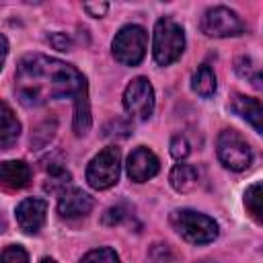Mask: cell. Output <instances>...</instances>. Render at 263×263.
<instances>
[{
  "label": "cell",
  "instance_id": "6da1fadb",
  "mask_svg": "<svg viewBox=\"0 0 263 263\" xmlns=\"http://www.w3.org/2000/svg\"><path fill=\"white\" fill-rule=\"evenodd\" d=\"M86 88V78L70 64L41 53L18 60L14 90L25 107H39L53 99H76Z\"/></svg>",
  "mask_w": 263,
  "mask_h": 263
},
{
  "label": "cell",
  "instance_id": "7a4b0ae2",
  "mask_svg": "<svg viewBox=\"0 0 263 263\" xmlns=\"http://www.w3.org/2000/svg\"><path fill=\"white\" fill-rule=\"evenodd\" d=\"M185 49V33L181 25L173 18L162 16L154 25V39H152V53L158 66H168L181 58Z\"/></svg>",
  "mask_w": 263,
  "mask_h": 263
},
{
  "label": "cell",
  "instance_id": "3957f363",
  "mask_svg": "<svg viewBox=\"0 0 263 263\" xmlns=\"http://www.w3.org/2000/svg\"><path fill=\"white\" fill-rule=\"evenodd\" d=\"M171 224L191 245H208L218 236V224L195 210H175L171 214Z\"/></svg>",
  "mask_w": 263,
  "mask_h": 263
},
{
  "label": "cell",
  "instance_id": "277c9868",
  "mask_svg": "<svg viewBox=\"0 0 263 263\" xmlns=\"http://www.w3.org/2000/svg\"><path fill=\"white\" fill-rule=\"evenodd\" d=\"M148 33L140 25H125L113 37V55L123 66H138L146 55Z\"/></svg>",
  "mask_w": 263,
  "mask_h": 263
},
{
  "label": "cell",
  "instance_id": "5b68a950",
  "mask_svg": "<svg viewBox=\"0 0 263 263\" xmlns=\"http://www.w3.org/2000/svg\"><path fill=\"white\" fill-rule=\"evenodd\" d=\"M121 173V154L119 148L109 146L101 150L86 166V181L92 189H109L119 181Z\"/></svg>",
  "mask_w": 263,
  "mask_h": 263
},
{
  "label": "cell",
  "instance_id": "8992f818",
  "mask_svg": "<svg viewBox=\"0 0 263 263\" xmlns=\"http://www.w3.org/2000/svg\"><path fill=\"white\" fill-rule=\"evenodd\" d=\"M216 148H218V158L220 162L230 168V171H245L249 168L251 160H253V152H251V146L247 144V140L234 132V129H224L220 132L218 136V142H216Z\"/></svg>",
  "mask_w": 263,
  "mask_h": 263
},
{
  "label": "cell",
  "instance_id": "52a82bcc",
  "mask_svg": "<svg viewBox=\"0 0 263 263\" xmlns=\"http://www.w3.org/2000/svg\"><path fill=\"white\" fill-rule=\"evenodd\" d=\"M199 29L208 37H234L245 31V23L234 10L226 6H214L203 12Z\"/></svg>",
  "mask_w": 263,
  "mask_h": 263
},
{
  "label": "cell",
  "instance_id": "ba28073f",
  "mask_svg": "<svg viewBox=\"0 0 263 263\" xmlns=\"http://www.w3.org/2000/svg\"><path fill=\"white\" fill-rule=\"evenodd\" d=\"M123 109L134 119H148L154 111V88L148 78H134L123 90Z\"/></svg>",
  "mask_w": 263,
  "mask_h": 263
},
{
  "label": "cell",
  "instance_id": "9c48e42d",
  "mask_svg": "<svg viewBox=\"0 0 263 263\" xmlns=\"http://www.w3.org/2000/svg\"><path fill=\"white\" fill-rule=\"evenodd\" d=\"M127 177L134 183H144L148 179H152L158 168H160V160L156 158V154L152 150H148L146 146H138L129 156H127Z\"/></svg>",
  "mask_w": 263,
  "mask_h": 263
},
{
  "label": "cell",
  "instance_id": "30bf717a",
  "mask_svg": "<svg viewBox=\"0 0 263 263\" xmlns=\"http://www.w3.org/2000/svg\"><path fill=\"white\" fill-rule=\"evenodd\" d=\"M47 203L41 197H27L16 205V222L27 234H37L45 224Z\"/></svg>",
  "mask_w": 263,
  "mask_h": 263
},
{
  "label": "cell",
  "instance_id": "8fae6325",
  "mask_svg": "<svg viewBox=\"0 0 263 263\" xmlns=\"http://www.w3.org/2000/svg\"><path fill=\"white\" fill-rule=\"evenodd\" d=\"M95 205V199L84 193L82 189H64L58 201V214L66 220H74V218H84Z\"/></svg>",
  "mask_w": 263,
  "mask_h": 263
},
{
  "label": "cell",
  "instance_id": "7c38bea8",
  "mask_svg": "<svg viewBox=\"0 0 263 263\" xmlns=\"http://www.w3.org/2000/svg\"><path fill=\"white\" fill-rule=\"evenodd\" d=\"M31 166L23 160H4L0 162V189L18 191L31 183Z\"/></svg>",
  "mask_w": 263,
  "mask_h": 263
},
{
  "label": "cell",
  "instance_id": "4fadbf2b",
  "mask_svg": "<svg viewBox=\"0 0 263 263\" xmlns=\"http://www.w3.org/2000/svg\"><path fill=\"white\" fill-rule=\"evenodd\" d=\"M230 109L240 115L242 119H247L257 134L263 132V125H261V119H263V109H261V101L259 99H253V97H247V95H234L232 101H230Z\"/></svg>",
  "mask_w": 263,
  "mask_h": 263
},
{
  "label": "cell",
  "instance_id": "5bb4252c",
  "mask_svg": "<svg viewBox=\"0 0 263 263\" xmlns=\"http://www.w3.org/2000/svg\"><path fill=\"white\" fill-rule=\"evenodd\" d=\"M21 136V123L14 111L0 101V150H10Z\"/></svg>",
  "mask_w": 263,
  "mask_h": 263
},
{
  "label": "cell",
  "instance_id": "9a60e30c",
  "mask_svg": "<svg viewBox=\"0 0 263 263\" xmlns=\"http://www.w3.org/2000/svg\"><path fill=\"white\" fill-rule=\"evenodd\" d=\"M168 181L173 185V189H177L179 193H187L191 189L197 187V181H199V173L193 164H187V162H181V164H175L171 175H168Z\"/></svg>",
  "mask_w": 263,
  "mask_h": 263
},
{
  "label": "cell",
  "instance_id": "2e32d148",
  "mask_svg": "<svg viewBox=\"0 0 263 263\" xmlns=\"http://www.w3.org/2000/svg\"><path fill=\"white\" fill-rule=\"evenodd\" d=\"M191 88H193V92H197L203 99H208V97H212L216 92V74H214V70L208 64H201L193 72V76H191Z\"/></svg>",
  "mask_w": 263,
  "mask_h": 263
},
{
  "label": "cell",
  "instance_id": "e0dca14e",
  "mask_svg": "<svg viewBox=\"0 0 263 263\" xmlns=\"http://www.w3.org/2000/svg\"><path fill=\"white\" fill-rule=\"evenodd\" d=\"M90 127V105L86 88L74 99V132L76 136H84Z\"/></svg>",
  "mask_w": 263,
  "mask_h": 263
},
{
  "label": "cell",
  "instance_id": "ac0fdd59",
  "mask_svg": "<svg viewBox=\"0 0 263 263\" xmlns=\"http://www.w3.org/2000/svg\"><path fill=\"white\" fill-rule=\"evenodd\" d=\"M245 205H247L249 214L253 216V220L261 224L263 222V187H261L259 181L253 183L247 189V193H245Z\"/></svg>",
  "mask_w": 263,
  "mask_h": 263
},
{
  "label": "cell",
  "instance_id": "d6986e66",
  "mask_svg": "<svg viewBox=\"0 0 263 263\" xmlns=\"http://www.w3.org/2000/svg\"><path fill=\"white\" fill-rule=\"evenodd\" d=\"M234 70H236V74H238L240 78L249 80L255 88H261V70H259V66L255 64L253 58H249V55L238 58V60L234 62Z\"/></svg>",
  "mask_w": 263,
  "mask_h": 263
},
{
  "label": "cell",
  "instance_id": "ffe728a7",
  "mask_svg": "<svg viewBox=\"0 0 263 263\" xmlns=\"http://www.w3.org/2000/svg\"><path fill=\"white\" fill-rule=\"evenodd\" d=\"M80 263H121V261H119V257L113 249L101 247V249H95V251L86 253Z\"/></svg>",
  "mask_w": 263,
  "mask_h": 263
},
{
  "label": "cell",
  "instance_id": "44dd1931",
  "mask_svg": "<svg viewBox=\"0 0 263 263\" xmlns=\"http://www.w3.org/2000/svg\"><path fill=\"white\" fill-rule=\"evenodd\" d=\"M0 263H29V255L23 247L10 245L0 253Z\"/></svg>",
  "mask_w": 263,
  "mask_h": 263
},
{
  "label": "cell",
  "instance_id": "7402d4cb",
  "mask_svg": "<svg viewBox=\"0 0 263 263\" xmlns=\"http://www.w3.org/2000/svg\"><path fill=\"white\" fill-rule=\"evenodd\" d=\"M189 152H191L189 142H187L183 136H175V138L171 140V154H173V158L183 160V158L189 156Z\"/></svg>",
  "mask_w": 263,
  "mask_h": 263
},
{
  "label": "cell",
  "instance_id": "603a6c76",
  "mask_svg": "<svg viewBox=\"0 0 263 263\" xmlns=\"http://www.w3.org/2000/svg\"><path fill=\"white\" fill-rule=\"evenodd\" d=\"M82 8H84L90 16H97V18H99V16H103V14L107 12L109 4H107V2H84Z\"/></svg>",
  "mask_w": 263,
  "mask_h": 263
},
{
  "label": "cell",
  "instance_id": "cb8c5ba5",
  "mask_svg": "<svg viewBox=\"0 0 263 263\" xmlns=\"http://www.w3.org/2000/svg\"><path fill=\"white\" fill-rule=\"evenodd\" d=\"M123 216H125V214H123V208H121V205H115V208H109V210H107V214L103 216V222L113 226V224L121 222Z\"/></svg>",
  "mask_w": 263,
  "mask_h": 263
},
{
  "label": "cell",
  "instance_id": "d4e9b609",
  "mask_svg": "<svg viewBox=\"0 0 263 263\" xmlns=\"http://www.w3.org/2000/svg\"><path fill=\"white\" fill-rule=\"evenodd\" d=\"M49 43H51L55 49H60V51L70 49V39H68L64 33H53V35H49Z\"/></svg>",
  "mask_w": 263,
  "mask_h": 263
},
{
  "label": "cell",
  "instance_id": "484cf974",
  "mask_svg": "<svg viewBox=\"0 0 263 263\" xmlns=\"http://www.w3.org/2000/svg\"><path fill=\"white\" fill-rule=\"evenodd\" d=\"M6 55H8V41H6V37L0 33V70H2V66H4Z\"/></svg>",
  "mask_w": 263,
  "mask_h": 263
},
{
  "label": "cell",
  "instance_id": "4316f807",
  "mask_svg": "<svg viewBox=\"0 0 263 263\" xmlns=\"http://www.w3.org/2000/svg\"><path fill=\"white\" fill-rule=\"evenodd\" d=\"M6 230V218L2 216V212H0V234Z\"/></svg>",
  "mask_w": 263,
  "mask_h": 263
},
{
  "label": "cell",
  "instance_id": "83f0119b",
  "mask_svg": "<svg viewBox=\"0 0 263 263\" xmlns=\"http://www.w3.org/2000/svg\"><path fill=\"white\" fill-rule=\"evenodd\" d=\"M41 263H55L53 259H49V257H45V259H41Z\"/></svg>",
  "mask_w": 263,
  "mask_h": 263
},
{
  "label": "cell",
  "instance_id": "f1b7e54d",
  "mask_svg": "<svg viewBox=\"0 0 263 263\" xmlns=\"http://www.w3.org/2000/svg\"><path fill=\"white\" fill-rule=\"evenodd\" d=\"M197 263H212V261H208V259H205V261H197Z\"/></svg>",
  "mask_w": 263,
  "mask_h": 263
}]
</instances>
